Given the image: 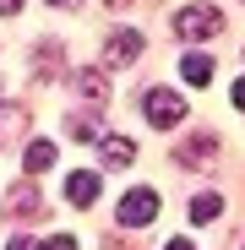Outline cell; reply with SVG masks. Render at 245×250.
I'll use <instances>...</instances> for the list:
<instances>
[{"label": "cell", "instance_id": "6da1fadb", "mask_svg": "<svg viewBox=\"0 0 245 250\" xmlns=\"http://www.w3.org/2000/svg\"><path fill=\"white\" fill-rule=\"evenodd\" d=\"M142 114L158 125V131H175V125L185 120V98H180V93H169V87H147V98H142Z\"/></svg>", "mask_w": 245, "mask_h": 250}, {"label": "cell", "instance_id": "7a4b0ae2", "mask_svg": "<svg viewBox=\"0 0 245 250\" xmlns=\"http://www.w3.org/2000/svg\"><path fill=\"white\" fill-rule=\"evenodd\" d=\"M175 33L180 38H213V33H223V11H213V6H180L175 11Z\"/></svg>", "mask_w": 245, "mask_h": 250}, {"label": "cell", "instance_id": "3957f363", "mask_svg": "<svg viewBox=\"0 0 245 250\" xmlns=\"http://www.w3.org/2000/svg\"><path fill=\"white\" fill-rule=\"evenodd\" d=\"M158 207H163V201H158V190L136 185V190L120 196V212H114V218L126 223V229H142V223H153V218H158Z\"/></svg>", "mask_w": 245, "mask_h": 250}, {"label": "cell", "instance_id": "277c9868", "mask_svg": "<svg viewBox=\"0 0 245 250\" xmlns=\"http://www.w3.org/2000/svg\"><path fill=\"white\" fill-rule=\"evenodd\" d=\"M136 55H142V33H136V27H114L104 60H109V65H136Z\"/></svg>", "mask_w": 245, "mask_h": 250}, {"label": "cell", "instance_id": "5b68a950", "mask_svg": "<svg viewBox=\"0 0 245 250\" xmlns=\"http://www.w3.org/2000/svg\"><path fill=\"white\" fill-rule=\"evenodd\" d=\"M66 201H71V207H93V201H98V174H93V169H76V174L66 180Z\"/></svg>", "mask_w": 245, "mask_h": 250}, {"label": "cell", "instance_id": "8992f818", "mask_svg": "<svg viewBox=\"0 0 245 250\" xmlns=\"http://www.w3.org/2000/svg\"><path fill=\"white\" fill-rule=\"evenodd\" d=\"M180 76L191 82V87H207V82H213V60L207 55H185L180 60Z\"/></svg>", "mask_w": 245, "mask_h": 250}, {"label": "cell", "instance_id": "52a82bcc", "mask_svg": "<svg viewBox=\"0 0 245 250\" xmlns=\"http://www.w3.org/2000/svg\"><path fill=\"white\" fill-rule=\"evenodd\" d=\"M218 212H223V196H213V190H196L191 196V223H207Z\"/></svg>", "mask_w": 245, "mask_h": 250}, {"label": "cell", "instance_id": "ba28073f", "mask_svg": "<svg viewBox=\"0 0 245 250\" xmlns=\"http://www.w3.org/2000/svg\"><path fill=\"white\" fill-rule=\"evenodd\" d=\"M131 158H136V147H131L126 136H109V142H104V163H109V169H126Z\"/></svg>", "mask_w": 245, "mask_h": 250}, {"label": "cell", "instance_id": "9c48e42d", "mask_svg": "<svg viewBox=\"0 0 245 250\" xmlns=\"http://www.w3.org/2000/svg\"><path fill=\"white\" fill-rule=\"evenodd\" d=\"M71 87L88 98V104H98V98H104V76H98V71H76V76H71Z\"/></svg>", "mask_w": 245, "mask_h": 250}, {"label": "cell", "instance_id": "30bf717a", "mask_svg": "<svg viewBox=\"0 0 245 250\" xmlns=\"http://www.w3.org/2000/svg\"><path fill=\"white\" fill-rule=\"evenodd\" d=\"M22 163H27V174H44V169H49V163H55V142H33Z\"/></svg>", "mask_w": 245, "mask_h": 250}, {"label": "cell", "instance_id": "8fae6325", "mask_svg": "<svg viewBox=\"0 0 245 250\" xmlns=\"http://www.w3.org/2000/svg\"><path fill=\"white\" fill-rule=\"evenodd\" d=\"M11 212H38V190L33 185H17L11 190Z\"/></svg>", "mask_w": 245, "mask_h": 250}, {"label": "cell", "instance_id": "7c38bea8", "mask_svg": "<svg viewBox=\"0 0 245 250\" xmlns=\"http://www.w3.org/2000/svg\"><path fill=\"white\" fill-rule=\"evenodd\" d=\"M71 142H98V125H93L88 114H76V120H71Z\"/></svg>", "mask_w": 245, "mask_h": 250}, {"label": "cell", "instance_id": "4fadbf2b", "mask_svg": "<svg viewBox=\"0 0 245 250\" xmlns=\"http://www.w3.org/2000/svg\"><path fill=\"white\" fill-rule=\"evenodd\" d=\"M38 250H76V239H71V234H55V239H44Z\"/></svg>", "mask_w": 245, "mask_h": 250}, {"label": "cell", "instance_id": "5bb4252c", "mask_svg": "<svg viewBox=\"0 0 245 250\" xmlns=\"http://www.w3.org/2000/svg\"><path fill=\"white\" fill-rule=\"evenodd\" d=\"M229 98H234V109H240V114H245V76H240V82H234V93H229Z\"/></svg>", "mask_w": 245, "mask_h": 250}, {"label": "cell", "instance_id": "9a60e30c", "mask_svg": "<svg viewBox=\"0 0 245 250\" xmlns=\"http://www.w3.org/2000/svg\"><path fill=\"white\" fill-rule=\"evenodd\" d=\"M6 250H38V245H33L27 234H11V245H6Z\"/></svg>", "mask_w": 245, "mask_h": 250}, {"label": "cell", "instance_id": "2e32d148", "mask_svg": "<svg viewBox=\"0 0 245 250\" xmlns=\"http://www.w3.org/2000/svg\"><path fill=\"white\" fill-rule=\"evenodd\" d=\"M163 250H191V239H169V245H163Z\"/></svg>", "mask_w": 245, "mask_h": 250}]
</instances>
